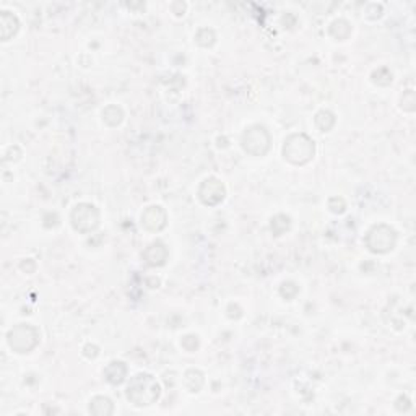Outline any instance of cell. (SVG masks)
<instances>
[{
    "label": "cell",
    "instance_id": "obj_5",
    "mask_svg": "<svg viewBox=\"0 0 416 416\" xmlns=\"http://www.w3.org/2000/svg\"><path fill=\"white\" fill-rule=\"evenodd\" d=\"M98 220H100V218H98L96 208L88 204L78 205V207L74 210V213H72V221H74L75 230L82 232L95 230L98 226Z\"/></svg>",
    "mask_w": 416,
    "mask_h": 416
},
{
    "label": "cell",
    "instance_id": "obj_3",
    "mask_svg": "<svg viewBox=\"0 0 416 416\" xmlns=\"http://www.w3.org/2000/svg\"><path fill=\"white\" fill-rule=\"evenodd\" d=\"M38 330L31 327V325L21 324L10 330V333H8V345L18 353H26L38 345Z\"/></svg>",
    "mask_w": 416,
    "mask_h": 416
},
{
    "label": "cell",
    "instance_id": "obj_6",
    "mask_svg": "<svg viewBox=\"0 0 416 416\" xmlns=\"http://www.w3.org/2000/svg\"><path fill=\"white\" fill-rule=\"evenodd\" d=\"M395 244V232L391 228L377 226L369 232L368 245L374 252H387Z\"/></svg>",
    "mask_w": 416,
    "mask_h": 416
},
{
    "label": "cell",
    "instance_id": "obj_4",
    "mask_svg": "<svg viewBox=\"0 0 416 416\" xmlns=\"http://www.w3.org/2000/svg\"><path fill=\"white\" fill-rule=\"evenodd\" d=\"M268 143H270V137H268L267 131L261 125H254L250 127L243 137V145L245 151L252 155H263L268 150Z\"/></svg>",
    "mask_w": 416,
    "mask_h": 416
},
{
    "label": "cell",
    "instance_id": "obj_10",
    "mask_svg": "<svg viewBox=\"0 0 416 416\" xmlns=\"http://www.w3.org/2000/svg\"><path fill=\"white\" fill-rule=\"evenodd\" d=\"M89 411L95 415H109L113 413V404H111L109 399H105V397H96L89 404Z\"/></svg>",
    "mask_w": 416,
    "mask_h": 416
},
{
    "label": "cell",
    "instance_id": "obj_9",
    "mask_svg": "<svg viewBox=\"0 0 416 416\" xmlns=\"http://www.w3.org/2000/svg\"><path fill=\"white\" fill-rule=\"evenodd\" d=\"M125 373H127V368H125L124 363L114 361V363H111L109 366H107L105 371V375L111 384H120L124 381Z\"/></svg>",
    "mask_w": 416,
    "mask_h": 416
},
{
    "label": "cell",
    "instance_id": "obj_7",
    "mask_svg": "<svg viewBox=\"0 0 416 416\" xmlns=\"http://www.w3.org/2000/svg\"><path fill=\"white\" fill-rule=\"evenodd\" d=\"M200 199L207 205H217L225 199V187L217 179H207L200 187Z\"/></svg>",
    "mask_w": 416,
    "mask_h": 416
},
{
    "label": "cell",
    "instance_id": "obj_8",
    "mask_svg": "<svg viewBox=\"0 0 416 416\" xmlns=\"http://www.w3.org/2000/svg\"><path fill=\"white\" fill-rule=\"evenodd\" d=\"M142 223L151 231H160L166 225V213L161 210V207H150L142 215Z\"/></svg>",
    "mask_w": 416,
    "mask_h": 416
},
{
    "label": "cell",
    "instance_id": "obj_1",
    "mask_svg": "<svg viewBox=\"0 0 416 416\" xmlns=\"http://www.w3.org/2000/svg\"><path fill=\"white\" fill-rule=\"evenodd\" d=\"M160 386L150 374H138L132 377L127 387V399L137 406L151 405L158 400Z\"/></svg>",
    "mask_w": 416,
    "mask_h": 416
},
{
    "label": "cell",
    "instance_id": "obj_2",
    "mask_svg": "<svg viewBox=\"0 0 416 416\" xmlns=\"http://www.w3.org/2000/svg\"><path fill=\"white\" fill-rule=\"evenodd\" d=\"M285 158L294 164L307 163L314 156V142L306 135H293L285 143Z\"/></svg>",
    "mask_w": 416,
    "mask_h": 416
}]
</instances>
